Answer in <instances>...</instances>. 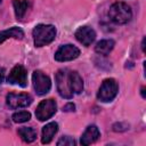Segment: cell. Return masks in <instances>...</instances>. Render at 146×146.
Wrapping results in <instances>:
<instances>
[{"mask_svg":"<svg viewBox=\"0 0 146 146\" xmlns=\"http://www.w3.org/2000/svg\"><path fill=\"white\" fill-rule=\"evenodd\" d=\"M56 87L58 94L66 99L73 98L83 90V80L76 71L60 68L56 73Z\"/></svg>","mask_w":146,"mask_h":146,"instance_id":"obj_1","label":"cell"},{"mask_svg":"<svg viewBox=\"0 0 146 146\" xmlns=\"http://www.w3.org/2000/svg\"><path fill=\"white\" fill-rule=\"evenodd\" d=\"M11 119L16 123H23V122H26L31 119V113L27 111H19V112L14 113Z\"/></svg>","mask_w":146,"mask_h":146,"instance_id":"obj_17","label":"cell"},{"mask_svg":"<svg viewBox=\"0 0 146 146\" xmlns=\"http://www.w3.org/2000/svg\"><path fill=\"white\" fill-rule=\"evenodd\" d=\"M32 82H33V88H34L35 92L40 96L46 95L47 92H49V90L51 88L50 78L48 75H46L42 71H39V70L33 72Z\"/></svg>","mask_w":146,"mask_h":146,"instance_id":"obj_5","label":"cell"},{"mask_svg":"<svg viewBox=\"0 0 146 146\" xmlns=\"http://www.w3.org/2000/svg\"><path fill=\"white\" fill-rule=\"evenodd\" d=\"M114 46H115V42H114V40H112V39L100 40L99 42H97V44H96V47H95V51H96L97 54H99V55L106 56V55H108V54L113 50Z\"/></svg>","mask_w":146,"mask_h":146,"instance_id":"obj_14","label":"cell"},{"mask_svg":"<svg viewBox=\"0 0 146 146\" xmlns=\"http://www.w3.org/2000/svg\"><path fill=\"white\" fill-rule=\"evenodd\" d=\"M10 38H14V39H23L24 38V32L22 29L17 27V26H14V27H10L8 30H5V31H0V43H2L3 41H6L7 39H10Z\"/></svg>","mask_w":146,"mask_h":146,"instance_id":"obj_13","label":"cell"},{"mask_svg":"<svg viewBox=\"0 0 146 146\" xmlns=\"http://www.w3.org/2000/svg\"><path fill=\"white\" fill-rule=\"evenodd\" d=\"M34 46L43 47L51 43L56 38V27L50 24H39L34 27L33 32Z\"/></svg>","mask_w":146,"mask_h":146,"instance_id":"obj_2","label":"cell"},{"mask_svg":"<svg viewBox=\"0 0 146 146\" xmlns=\"http://www.w3.org/2000/svg\"><path fill=\"white\" fill-rule=\"evenodd\" d=\"M117 91H119L117 82L114 79H105L97 92V98L103 103H108L116 97Z\"/></svg>","mask_w":146,"mask_h":146,"instance_id":"obj_4","label":"cell"},{"mask_svg":"<svg viewBox=\"0 0 146 146\" xmlns=\"http://www.w3.org/2000/svg\"><path fill=\"white\" fill-rule=\"evenodd\" d=\"M99 137H100L99 129L95 124H91V125H88L87 129L84 130V132L82 133L80 143H81V145L87 146V145H90V144L95 143Z\"/></svg>","mask_w":146,"mask_h":146,"instance_id":"obj_11","label":"cell"},{"mask_svg":"<svg viewBox=\"0 0 146 146\" xmlns=\"http://www.w3.org/2000/svg\"><path fill=\"white\" fill-rule=\"evenodd\" d=\"M57 145L58 146H73L75 145V140L70 136H63L57 141Z\"/></svg>","mask_w":146,"mask_h":146,"instance_id":"obj_18","label":"cell"},{"mask_svg":"<svg viewBox=\"0 0 146 146\" xmlns=\"http://www.w3.org/2000/svg\"><path fill=\"white\" fill-rule=\"evenodd\" d=\"M18 136L25 143H32L36 139V131L31 127H22L18 129Z\"/></svg>","mask_w":146,"mask_h":146,"instance_id":"obj_16","label":"cell"},{"mask_svg":"<svg viewBox=\"0 0 146 146\" xmlns=\"http://www.w3.org/2000/svg\"><path fill=\"white\" fill-rule=\"evenodd\" d=\"M74 108H75V105L73 103H68V104H66L63 107V111H65V112H72V111H74Z\"/></svg>","mask_w":146,"mask_h":146,"instance_id":"obj_19","label":"cell"},{"mask_svg":"<svg viewBox=\"0 0 146 146\" xmlns=\"http://www.w3.org/2000/svg\"><path fill=\"white\" fill-rule=\"evenodd\" d=\"M57 111V104L54 99H46V100H42L36 110H35V116L39 121H46V120H49Z\"/></svg>","mask_w":146,"mask_h":146,"instance_id":"obj_6","label":"cell"},{"mask_svg":"<svg viewBox=\"0 0 146 146\" xmlns=\"http://www.w3.org/2000/svg\"><path fill=\"white\" fill-rule=\"evenodd\" d=\"M74 35H75L76 40L80 43H82L83 46H86V47L90 46L95 41V39H96V32H95V30L91 29V27H89V26H81V27H79L75 31Z\"/></svg>","mask_w":146,"mask_h":146,"instance_id":"obj_10","label":"cell"},{"mask_svg":"<svg viewBox=\"0 0 146 146\" xmlns=\"http://www.w3.org/2000/svg\"><path fill=\"white\" fill-rule=\"evenodd\" d=\"M13 6H14L16 18L22 19L25 16V14L30 7V1L29 0H13Z\"/></svg>","mask_w":146,"mask_h":146,"instance_id":"obj_15","label":"cell"},{"mask_svg":"<svg viewBox=\"0 0 146 146\" xmlns=\"http://www.w3.org/2000/svg\"><path fill=\"white\" fill-rule=\"evenodd\" d=\"M3 75H5V68L0 66V83H1L2 80H3Z\"/></svg>","mask_w":146,"mask_h":146,"instance_id":"obj_20","label":"cell"},{"mask_svg":"<svg viewBox=\"0 0 146 146\" xmlns=\"http://www.w3.org/2000/svg\"><path fill=\"white\" fill-rule=\"evenodd\" d=\"M7 82L10 84H18L19 87H26L27 86V72L25 70V67L23 65H15L8 78H7Z\"/></svg>","mask_w":146,"mask_h":146,"instance_id":"obj_8","label":"cell"},{"mask_svg":"<svg viewBox=\"0 0 146 146\" xmlns=\"http://www.w3.org/2000/svg\"><path fill=\"white\" fill-rule=\"evenodd\" d=\"M80 55L79 48H76L73 44H64L62 46L55 54V59L57 62H68L78 58Z\"/></svg>","mask_w":146,"mask_h":146,"instance_id":"obj_9","label":"cell"},{"mask_svg":"<svg viewBox=\"0 0 146 146\" xmlns=\"http://www.w3.org/2000/svg\"><path fill=\"white\" fill-rule=\"evenodd\" d=\"M108 17L115 24H125L131 19L132 11L125 2L117 1L110 7Z\"/></svg>","mask_w":146,"mask_h":146,"instance_id":"obj_3","label":"cell"},{"mask_svg":"<svg viewBox=\"0 0 146 146\" xmlns=\"http://www.w3.org/2000/svg\"><path fill=\"white\" fill-rule=\"evenodd\" d=\"M141 49H143V51H145V38L141 41Z\"/></svg>","mask_w":146,"mask_h":146,"instance_id":"obj_21","label":"cell"},{"mask_svg":"<svg viewBox=\"0 0 146 146\" xmlns=\"http://www.w3.org/2000/svg\"><path fill=\"white\" fill-rule=\"evenodd\" d=\"M57 131H58V124L56 122H50L46 124L42 128V135H41L42 144H49L57 133Z\"/></svg>","mask_w":146,"mask_h":146,"instance_id":"obj_12","label":"cell"},{"mask_svg":"<svg viewBox=\"0 0 146 146\" xmlns=\"http://www.w3.org/2000/svg\"><path fill=\"white\" fill-rule=\"evenodd\" d=\"M1 1H2V0H0V2H1Z\"/></svg>","mask_w":146,"mask_h":146,"instance_id":"obj_23","label":"cell"},{"mask_svg":"<svg viewBox=\"0 0 146 146\" xmlns=\"http://www.w3.org/2000/svg\"><path fill=\"white\" fill-rule=\"evenodd\" d=\"M141 97L145 98V88H144V87L141 88Z\"/></svg>","mask_w":146,"mask_h":146,"instance_id":"obj_22","label":"cell"},{"mask_svg":"<svg viewBox=\"0 0 146 146\" xmlns=\"http://www.w3.org/2000/svg\"><path fill=\"white\" fill-rule=\"evenodd\" d=\"M7 105L15 110V108H22V107H27L29 105H31L32 103V97L31 95L26 94V92H19V94H16V92H10L7 95Z\"/></svg>","mask_w":146,"mask_h":146,"instance_id":"obj_7","label":"cell"}]
</instances>
